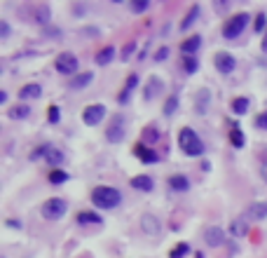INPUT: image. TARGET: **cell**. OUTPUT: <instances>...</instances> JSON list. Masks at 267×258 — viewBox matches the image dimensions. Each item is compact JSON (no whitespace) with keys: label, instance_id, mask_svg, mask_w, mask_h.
<instances>
[{"label":"cell","instance_id":"obj_1","mask_svg":"<svg viewBox=\"0 0 267 258\" xmlns=\"http://www.w3.org/2000/svg\"><path fill=\"white\" fill-rule=\"evenodd\" d=\"M91 202H94V207H98V209H115L117 204L122 202V195L113 185H96V188L91 190Z\"/></svg>","mask_w":267,"mask_h":258},{"label":"cell","instance_id":"obj_2","mask_svg":"<svg viewBox=\"0 0 267 258\" xmlns=\"http://www.w3.org/2000/svg\"><path fill=\"white\" fill-rule=\"evenodd\" d=\"M178 143H181L183 153L190 155V157H199V155L204 153V143H202V139L197 136V132H194V129H190V127H183L181 129Z\"/></svg>","mask_w":267,"mask_h":258},{"label":"cell","instance_id":"obj_3","mask_svg":"<svg viewBox=\"0 0 267 258\" xmlns=\"http://www.w3.org/2000/svg\"><path fill=\"white\" fill-rule=\"evenodd\" d=\"M66 211H68V204H66V200H61V197H52V200H47V202L40 207V214H43L47 221H59V218H63Z\"/></svg>","mask_w":267,"mask_h":258},{"label":"cell","instance_id":"obj_4","mask_svg":"<svg viewBox=\"0 0 267 258\" xmlns=\"http://www.w3.org/2000/svg\"><path fill=\"white\" fill-rule=\"evenodd\" d=\"M249 14L242 12V14H235L232 19H227V24L223 26V36L227 38V40H235V38H239L244 33V28H246V24H249Z\"/></svg>","mask_w":267,"mask_h":258},{"label":"cell","instance_id":"obj_5","mask_svg":"<svg viewBox=\"0 0 267 258\" xmlns=\"http://www.w3.org/2000/svg\"><path fill=\"white\" fill-rule=\"evenodd\" d=\"M78 56L73 54V52H61L59 56H56V61H54V66H56V71L59 73H63V75H71V73H75L78 71Z\"/></svg>","mask_w":267,"mask_h":258},{"label":"cell","instance_id":"obj_6","mask_svg":"<svg viewBox=\"0 0 267 258\" xmlns=\"http://www.w3.org/2000/svg\"><path fill=\"white\" fill-rule=\"evenodd\" d=\"M110 143H120L124 136H127V122H124V117L122 115H115L113 117V122H110L108 132H106Z\"/></svg>","mask_w":267,"mask_h":258},{"label":"cell","instance_id":"obj_7","mask_svg":"<svg viewBox=\"0 0 267 258\" xmlns=\"http://www.w3.org/2000/svg\"><path fill=\"white\" fill-rule=\"evenodd\" d=\"M104 117H106V106L104 104H91L82 111V120H85V124H89V127L98 124Z\"/></svg>","mask_w":267,"mask_h":258},{"label":"cell","instance_id":"obj_8","mask_svg":"<svg viewBox=\"0 0 267 258\" xmlns=\"http://www.w3.org/2000/svg\"><path fill=\"white\" fill-rule=\"evenodd\" d=\"M213 63H216V68H218L220 73H232V71H235V66H237L235 56L227 54V52H218V54L213 56Z\"/></svg>","mask_w":267,"mask_h":258},{"label":"cell","instance_id":"obj_9","mask_svg":"<svg viewBox=\"0 0 267 258\" xmlns=\"http://www.w3.org/2000/svg\"><path fill=\"white\" fill-rule=\"evenodd\" d=\"M141 230L146 235H159L162 223H159V218L155 214H143L141 216Z\"/></svg>","mask_w":267,"mask_h":258},{"label":"cell","instance_id":"obj_10","mask_svg":"<svg viewBox=\"0 0 267 258\" xmlns=\"http://www.w3.org/2000/svg\"><path fill=\"white\" fill-rule=\"evenodd\" d=\"M204 240H207L209 246H220L225 244V230L218 225H213V228H207V233H204Z\"/></svg>","mask_w":267,"mask_h":258},{"label":"cell","instance_id":"obj_11","mask_svg":"<svg viewBox=\"0 0 267 258\" xmlns=\"http://www.w3.org/2000/svg\"><path fill=\"white\" fill-rule=\"evenodd\" d=\"M162 92H164V82H162V78L152 75L150 82L146 85V99H148V101H152V99H157Z\"/></svg>","mask_w":267,"mask_h":258},{"label":"cell","instance_id":"obj_12","mask_svg":"<svg viewBox=\"0 0 267 258\" xmlns=\"http://www.w3.org/2000/svg\"><path fill=\"white\" fill-rule=\"evenodd\" d=\"M169 188L174 192H188V188H190L188 176H183V174H174V176L169 178Z\"/></svg>","mask_w":267,"mask_h":258},{"label":"cell","instance_id":"obj_13","mask_svg":"<svg viewBox=\"0 0 267 258\" xmlns=\"http://www.w3.org/2000/svg\"><path fill=\"white\" fill-rule=\"evenodd\" d=\"M209 104H211V92H209L207 87H202L199 92H197V113L204 115L209 111Z\"/></svg>","mask_w":267,"mask_h":258},{"label":"cell","instance_id":"obj_14","mask_svg":"<svg viewBox=\"0 0 267 258\" xmlns=\"http://www.w3.org/2000/svg\"><path fill=\"white\" fill-rule=\"evenodd\" d=\"M246 218H253V221L267 218V202H255V204H251L249 211H246Z\"/></svg>","mask_w":267,"mask_h":258},{"label":"cell","instance_id":"obj_15","mask_svg":"<svg viewBox=\"0 0 267 258\" xmlns=\"http://www.w3.org/2000/svg\"><path fill=\"white\" fill-rule=\"evenodd\" d=\"M136 85H139V75H129L127 85H124V89L120 92V99H117V101H120V104H127L129 96H131V92L136 89Z\"/></svg>","mask_w":267,"mask_h":258},{"label":"cell","instance_id":"obj_16","mask_svg":"<svg viewBox=\"0 0 267 258\" xmlns=\"http://www.w3.org/2000/svg\"><path fill=\"white\" fill-rule=\"evenodd\" d=\"M40 94H43V87H40V85H24V87H21V92H19V99L30 101V99H38Z\"/></svg>","mask_w":267,"mask_h":258},{"label":"cell","instance_id":"obj_17","mask_svg":"<svg viewBox=\"0 0 267 258\" xmlns=\"http://www.w3.org/2000/svg\"><path fill=\"white\" fill-rule=\"evenodd\" d=\"M152 178L150 176H134L131 178V188H136V190H143V192H150L152 190Z\"/></svg>","mask_w":267,"mask_h":258},{"label":"cell","instance_id":"obj_18","mask_svg":"<svg viewBox=\"0 0 267 258\" xmlns=\"http://www.w3.org/2000/svg\"><path fill=\"white\" fill-rule=\"evenodd\" d=\"M113 56H115V47H110V45H108V47H104L96 54V63H98V66H108V63L113 61Z\"/></svg>","mask_w":267,"mask_h":258},{"label":"cell","instance_id":"obj_19","mask_svg":"<svg viewBox=\"0 0 267 258\" xmlns=\"http://www.w3.org/2000/svg\"><path fill=\"white\" fill-rule=\"evenodd\" d=\"M78 223H82V225H87V223L101 225V216L94 214V211H82V214H78Z\"/></svg>","mask_w":267,"mask_h":258},{"label":"cell","instance_id":"obj_20","mask_svg":"<svg viewBox=\"0 0 267 258\" xmlns=\"http://www.w3.org/2000/svg\"><path fill=\"white\" fill-rule=\"evenodd\" d=\"M249 106H251V101L246 96H239V99H235L232 101V111L237 113V115H244V113L249 111Z\"/></svg>","mask_w":267,"mask_h":258},{"label":"cell","instance_id":"obj_21","mask_svg":"<svg viewBox=\"0 0 267 258\" xmlns=\"http://www.w3.org/2000/svg\"><path fill=\"white\" fill-rule=\"evenodd\" d=\"M91 80H94L91 73H80V75H75V80L71 82V87H73V89H82V87H87Z\"/></svg>","mask_w":267,"mask_h":258},{"label":"cell","instance_id":"obj_22","mask_svg":"<svg viewBox=\"0 0 267 258\" xmlns=\"http://www.w3.org/2000/svg\"><path fill=\"white\" fill-rule=\"evenodd\" d=\"M199 45H202V38L199 36H192V38H188V40L183 43V52H185V54H192V52H197V49H199Z\"/></svg>","mask_w":267,"mask_h":258},{"label":"cell","instance_id":"obj_23","mask_svg":"<svg viewBox=\"0 0 267 258\" xmlns=\"http://www.w3.org/2000/svg\"><path fill=\"white\" fill-rule=\"evenodd\" d=\"M230 230H232V235H235V237H242V235H246V233H249V225H246V218H244V216H242V218H237V221L232 223V228H230Z\"/></svg>","mask_w":267,"mask_h":258},{"label":"cell","instance_id":"obj_24","mask_svg":"<svg viewBox=\"0 0 267 258\" xmlns=\"http://www.w3.org/2000/svg\"><path fill=\"white\" fill-rule=\"evenodd\" d=\"M30 115V108L26 104H21V106H14L12 111H10V117H14V120H26V117Z\"/></svg>","mask_w":267,"mask_h":258},{"label":"cell","instance_id":"obj_25","mask_svg":"<svg viewBox=\"0 0 267 258\" xmlns=\"http://www.w3.org/2000/svg\"><path fill=\"white\" fill-rule=\"evenodd\" d=\"M36 21L38 24H49V5H38L36 10Z\"/></svg>","mask_w":267,"mask_h":258},{"label":"cell","instance_id":"obj_26","mask_svg":"<svg viewBox=\"0 0 267 258\" xmlns=\"http://www.w3.org/2000/svg\"><path fill=\"white\" fill-rule=\"evenodd\" d=\"M136 155L141 157V162H157V155L152 150H146L143 146H136Z\"/></svg>","mask_w":267,"mask_h":258},{"label":"cell","instance_id":"obj_27","mask_svg":"<svg viewBox=\"0 0 267 258\" xmlns=\"http://www.w3.org/2000/svg\"><path fill=\"white\" fill-rule=\"evenodd\" d=\"M197 14H199V7H197V5H192V10H190V14H188V17H185V19H183V24H181V28H183V31H188L190 26H192V21H194V19H197Z\"/></svg>","mask_w":267,"mask_h":258},{"label":"cell","instance_id":"obj_28","mask_svg":"<svg viewBox=\"0 0 267 258\" xmlns=\"http://www.w3.org/2000/svg\"><path fill=\"white\" fill-rule=\"evenodd\" d=\"M129 7H131V12H136V14L148 12V10H150V0H134Z\"/></svg>","mask_w":267,"mask_h":258},{"label":"cell","instance_id":"obj_29","mask_svg":"<svg viewBox=\"0 0 267 258\" xmlns=\"http://www.w3.org/2000/svg\"><path fill=\"white\" fill-rule=\"evenodd\" d=\"M178 108V96H169V101L164 104V115H174Z\"/></svg>","mask_w":267,"mask_h":258},{"label":"cell","instance_id":"obj_30","mask_svg":"<svg viewBox=\"0 0 267 258\" xmlns=\"http://www.w3.org/2000/svg\"><path fill=\"white\" fill-rule=\"evenodd\" d=\"M66 178H68V176L61 172V169H54V172H52V176H49V181H52V183H63Z\"/></svg>","mask_w":267,"mask_h":258},{"label":"cell","instance_id":"obj_31","mask_svg":"<svg viewBox=\"0 0 267 258\" xmlns=\"http://www.w3.org/2000/svg\"><path fill=\"white\" fill-rule=\"evenodd\" d=\"M47 160L52 162V165H61V162H63V155H61L59 150H49V155H47Z\"/></svg>","mask_w":267,"mask_h":258},{"label":"cell","instance_id":"obj_32","mask_svg":"<svg viewBox=\"0 0 267 258\" xmlns=\"http://www.w3.org/2000/svg\"><path fill=\"white\" fill-rule=\"evenodd\" d=\"M134 49H136V43H127V45H124V49H122V61H127L129 56L134 54Z\"/></svg>","mask_w":267,"mask_h":258},{"label":"cell","instance_id":"obj_33","mask_svg":"<svg viewBox=\"0 0 267 258\" xmlns=\"http://www.w3.org/2000/svg\"><path fill=\"white\" fill-rule=\"evenodd\" d=\"M232 143H235V146L237 148H242L244 146V136H242V132H239V129H232Z\"/></svg>","mask_w":267,"mask_h":258},{"label":"cell","instance_id":"obj_34","mask_svg":"<svg viewBox=\"0 0 267 258\" xmlns=\"http://www.w3.org/2000/svg\"><path fill=\"white\" fill-rule=\"evenodd\" d=\"M143 141H157V129L148 127L146 132H143Z\"/></svg>","mask_w":267,"mask_h":258},{"label":"cell","instance_id":"obj_35","mask_svg":"<svg viewBox=\"0 0 267 258\" xmlns=\"http://www.w3.org/2000/svg\"><path fill=\"white\" fill-rule=\"evenodd\" d=\"M197 66H199V63H197V59H194V56H188V59H185V71H188V73H194V71H197Z\"/></svg>","mask_w":267,"mask_h":258},{"label":"cell","instance_id":"obj_36","mask_svg":"<svg viewBox=\"0 0 267 258\" xmlns=\"http://www.w3.org/2000/svg\"><path fill=\"white\" fill-rule=\"evenodd\" d=\"M188 249H190L188 244H178V246H176V251L171 253V258H181L183 253H188Z\"/></svg>","mask_w":267,"mask_h":258},{"label":"cell","instance_id":"obj_37","mask_svg":"<svg viewBox=\"0 0 267 258\" xmlns=\"http://www.w3.org/2000/svg\"><path fill=\"white\" fill-rule=\"evenodd\" d=\"M166 56H169V47H159L157 54H155V61H164Z\"/></svg>","mask_w":267,"mask_h":258},{"label":"cell","instance_id":"obj_38","mask_svg":"<svg viewBox=\"0 0 267 258\" xmlns=\"http://www.w3.org/2000/svg\"><path fill=\"white\" fill-rule=\"evenodd\" d=\"M255 127H258V129H267V113H260V115H258Z\"/></svg>","mask_w":267,"mask_h":258},{"label":"cell","instance_id":"obj_39","mask_svg":"<svg viewBox=\"0 0 267 258\" xmlns=\"http://www.w3.org/2000/svg\"><path fill=\"white\" fill-rule=\"evenodd\" d=\"M59 115H61V111L56 106H52V108H49V122H59Z\"/></svg>","mask_w":267,"mask_h":258},{"label":"cell","instance_id":"obj_40","mask_svg":"<svg viewBox=\"0 0 267 258\" xmlns=\"http://www.w3.org/2000/svg\"><path fill=\"white\" fill-rule=\"evenodd\" d=\"M0 33H3V38L10 36V26H7V21H0Z\"/></svg>","mask_w":267,"mask_h":258},{"label":"cell","instance_id":"obj_41","mask_svg":"<svg viewBox=\"0 0 267 258\" xmlns=\"http://www.w3.org/2000/svg\"><path fill=\"white\" fill-rule=\"evenodd\" d=\"M265 28V14H260L258 17V24H255V31H262Z\"/></svg>","mask_w":267,"mask_h":258},{"label":"cell","instance_id":"obj_42","mask_svg":"<svg viewBox=\"0 0 267 258\" xmlns=\"http://www.w3.org/2000/svg\"><path fill=\"white\" fill-rule=\"evenodd\" d=\"M260 47H262V52H265V54H267V33H265V36H262V43H260Z\"/></svg>","mask_w":267,"mask_h":258},{"label":"cell","instance_id":"obj_43","mask_svg":"<svg viewBox=\"0 0 267 258\" xmlns=\"http://www.w3.org/2000/svg\"><path fill=\"white\" fill-rule=\"evenodd\" d=\"M260 176H262V181H267V165L260 169Z\"/></svg>","mask_w":267,"mask_h":258}]
</instances>
